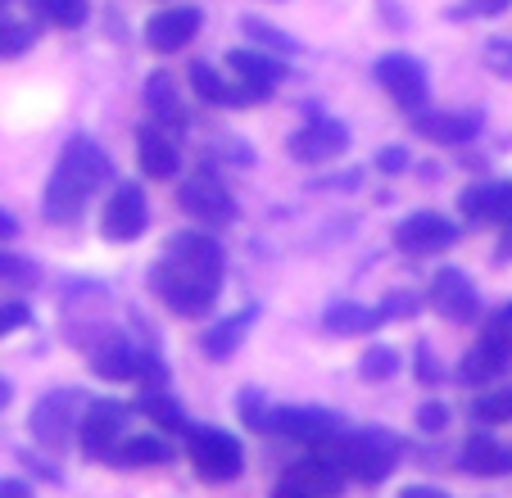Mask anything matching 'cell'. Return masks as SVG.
Listing matches in <instances>:
<instances>
[{
    "label": "cell",
    "instance_id": "obj_1",
    "mask_svg": "<svg viewBox=\"0 0 512 498\" xmlns=\"http://www.w3.org/2000/svg\"><path fill=\"white\" fill-rule=\"evenodd\" d=\"M105 177H109V159L96 141H87V136L68 141L55 163V173H50V186H46V218L50 222L82 218L87 200L96 195V186L105 182Z\"/></svg>",
    "mask_w": 512,
    "mask_h": 498
},
{
    "label": "cell",
    "instance_id": "obj_2",
    "mask_svg": "<svg viewBox=\"0 0 512 498\" xmlns=\"http://www.w3.org/2000/svg\"><path fill=\"white\" fill-rule=\"evenodd\" d=\"M150 286H155V295L164 299L177 317H200V313H209L213 299H218L223 272L164 254V259L155 263V272H150Z\"/></svg>",
    "mask_w": 512,
    "mask_h": 498
},
{
    "label": "cell",
    "instance_id": "obj_3",
    "mask_svg": "<svg viewBox=\"0 0 512 498\" xmlns=\"http://www.w3.org/2000/svg\"><path fill=\"white\" fill-rule=\"evenodd\" d=\"M322 449L336 458V467L345 471V480H363V485H377V480L390 476L395 467V449H390L386 435H336Z\"/></svg>",
    "mask_w": 512,
    "mask_h": 498
},
{
    "label": "cell",
    "instance_id": "obj_4",
    "mask_svg": "<svg viewBox=\"0 0 512 498\" xmlns=\"http://www.w3.org/2000/svg\"><path fill=\"white\" fill-rule=\"evenodd\" d=\"M186 458L195 462L204 480H236L245 467L241 444L227 431H209V426H191L186 431Z\"/></svg>",
    "mask_w": 512,
    "mask_h": 498
},
{
    "label": "cell",
    "instance_id": "obj_5",
    "mask_svg": "<svg viewBox=\"0 0 512 498\" xmlns=\"http://www.w3.org/2000/svg\"><path fill=\"white\" fill-rule=\"evenodd\" d=\"M123 417H127V408L118 399H91L87 403V412H82V422H78V440H82V449H87V458L114 462V444L127 426Z\"/></svg>",
    "mask_w": 512,
    "mask_h": 498
},
{
    "label": "cell",
    "instance_id": "obj_6",
    "mask_svg": "<svg viewBox=\"0 0 512 498\" xmlns=\"http://www.w3.org/2000/svg\"><path fill=\"white\" fill-rule=\"evenodd\" d=\"M508 367H512V326L494 322L490 331H485V336L476 340L472 349H467L458 376H463L467 385H490L494 376H503Z\"/></svg>",
    "mask_w": 512,
    "mask_h": 498
},
{
    "label": "cell",
    "instance_id": "obj_7",
    "mask_svg": "<svg viewBox=\"0 0 512 498\" xmlns=\"http://www.w3.org/2000/svg\"><path fill=\"white\" fill-rule=\"evenodd\" d=\"M78 394L73 390H55L46 394V399L37 403V412H32V431H37V440L46 444V449H64L73 435H78Z\"/></svg>",
    "mask_w": 512,
    "mask_h": 498
},
{
    "label": "cell",
    "instance_id": "obj_8",
    "mask_svg": "<svg viewBox=\"0 0 512 498\" xmlns=\"http://www.w3.org/2000/svg\"><path fill=\"white\" fill-rule=\"evenodd\" d=\"M227 68L236 73V91H241L245 105L268 100L272 91L281 87V77H286V68H281L272 55H263V50H232V55H227Z\"/></svg>",
    "mask_w": 512,
    "mask_h": 498
},
{
    "label": "cell",
    "instance_id": "obj_9",
    "mask_svg": "<svg viewBox=\"0 0 512 498\" xmlns=\"http://www.w3.org/2000/svg\"><path fill=\"white\" fill-rule=\"evenodd\" d=\"M177 204H182L191 218L200 222H232L236 218V204H232V191H227L223 182L213 173H195L182 182V191H177Z\"/></svg>",
    "mask_w": 512,
    "mask_h": 498
},
{
    "label": "cell",
    "instance_id": "obj_10",
    "mask_svg": "<svg viewBox=\"0 0 512 498\" xmlns=\"http://www.w3.org/2000/svg\"><path fill=\"white\" fill-rule=\"evenodd\" d=\"M145 195L141 186H114V195H109L105 204V218H100V231H105V240H114V245H127V240H136L145 231Z\"/></svg>",
    "mask_w": 512,
    "mask_h": 498
},
{
    "label": "cell",
    "instance_id": "obj_11",
    "mask_svg": "<svg viewBox=\"0 0 512 498\" xmlns=\"http://www.w3.org/2000/svg\"><path fill=\"white\" fill-rule=\"evenodd\" d=\"M377 82L399 109H422L426 105V73L417 59L408 55H386L377 64Z\"/></svg>",
    "mask_w": 512,
    "mask_h": 498
},
{
    "label": "cell",
    "instance_id": "obj_12",
    "mask_svg": "<svg viewBox=\"0 0 512 498\" xmlns=\"http://www.w3.org/2000/svg\"><path fill=\"white\" fill-rule=\"evenodd\" d=\"M458 240V227L449 218H440V213H413V218L399 222L395 231V245L404 249V254H440V249H449Z\"/></svg>",
    "mask_w": 512,
    "mask_h": 498
},
{
    "label": "cell",
    "instance_id": "obj_13",
    "mask_svg": "<svg viewBox=\"0 0 512 498\" xmlns=\"http://www.w3.org/2000/svg\"><path fill=\"white\" fill-rule=\"evenodd\" d=\"M345 150H349V132L340 123H331V118H318V123L300 127V132L290 136V154L300 163H331Z\"/></svg>",
    "mask_w": 512,
    "mask_h": 498
},
{
    "label": "cell",
    "instance_id": "obj_14",
    "mask_svg": "<svg viewBox=\"0 0 512 498\" xmlns=\"http://www.w3.org/2000/svg\"><path fill=\"white\" fill-rule=\"evenodd\" d=\"M272 431L290 435V440H304V444H313V449H322V444H331L340 435V422L331 417V412H322V408H277Z\"/></svg>",
    "mask_w": 512,
    "mask_h": 498
},
{
    "label": "cell",
    "instance_id": "obj_15",
    "mask_svg": "<svg viewBox=\"0 0 512 498\" xmlns=\"http://www.w3.org/2000/svg\"><path fill=\"white\" fill-rule=\"evenodd\" d=\"M195 32H200V10H195V5H177V10H164L145 23V41H150V50H159V55L182 50Z\"/></svg>",
    "mask_w": 512,
    "mask_h": 498
},
{
    "label": "cell",
    "instance_id": "obj_16",
    "mask_svg": "<svg viewBox=\"0 0 512 498\" xmlns=\"http://www.w3.org/2000/svg\"><path fill=\"white\" fill-rule=\"evenodd\" d=\"M431 304H435V313H445L449 322H472L476 317V286L458 268H440L431 281Z\"/></svg>",
    "mask_w": 512,
    "mask_h": 498
},
{
    "label": "cell",
    "instance_id": "obj_17",
    "mask_svg": "<svg viewBox=\"0 0 512 498\" xmlns=\"http://www.w3.org/2000/svg\"><path fill=\"white\" fill-rule=\"evenodd\" d=\"M286 480L295 489H304L309 498H327V494H340L345 489V471L336 467V458H331L327 449L309 453V458H300L295 467L286 471Z\"/></svg>",
    "mask_w": 512,
    "mask_h": 498
},
{
    "label": "cell",
    "instance_id": "obj_18",
    "mask_svg": "<svg viewBox=\"0 0 512 498\" xmlns=\"http://www.w3.org/2000/svg\"><path fill=\"white\" fill-rule=\"evenodd\" d=\"M136 163H141L145 177H155V182H168L177 173V145L164 127H141L136 132Z\"/></svg>",
    "mask_w": 512,
    "mask_h": 498
},
{
    "label": "cell",
    "instance_id": "obj_19",
    "mask_svg": "<svg viewBox=\"0 0 512 498\" xmlns=\"http://www.w3.org/2000/svg\"><path fill=\"white\" fill-rule=\"evenodd\" d=\"M463 213L472 222H512V186L508 182H481L463 191Z\"/></svg>",
    "mask_w": 512,
    "mask_h": 498
},
{
    "label": "cell",
    "instance_id": "obj_20",
    "mask_svg": "<svg viewBox=\"0 0 512 498\" xmlns=\"http://www.w3.org/2000/svg\"><path fill=\"white\" fill-rule=\"evenodd\" d=\"M250 326H254V308H241V313L223 317L218 326H209V331H204V340H200L204 358H209V363H223V358H232L236 349H241V340L250 336Z\"/></svg>",
    "mask_w": 512,
    "mask_h": 498
},
{
    "label": "cell",
    "instance_id": "obj_21",
    "mask_svg": "<svg viewBox=\"0 0 512 498\" xmlns=\"http://www.w3.org/2000/svg\"><path fill=\"white\" fill-rule=\"evenodd\" d=\"M145 105H150L155 127H164V132H182L186 127V109H182V100H177V82L168 73H155L145 82Z\"/></svg>",
    "mask_w": 512,
    "mask_h": 498
},
{
    "label": "cell",
    "instance_id": "obj_22",
    "mask_svg": "<svg viewBox=\"0 0 512 498\" xmlns=\"http://www.w3.org/2000/svg\"><path fill=\"white\" fill-rule=\"evenodd\" d=\"M413 132L426 136V141H440V145H463L476 136V118H467V114H417Z\"/></svg>",
    "mask_w": 512,
    "mask_h": 498
},
{
    "label": "cell",
    "instance_id": "obj_23",
    "mask_svg": "<svg viewBox=\"0 0 512 498\" xmlns=\"http://www.w3.org/2000/svg\"><path fill=\"white\" fill-rule=\"evenodd\" d=\"M386 317L377 308H363V304H331L322 326H327L331 336H368L372 326H381Z\"/></svg>",
    "mask_w": 512,
    "mask_h": 498
},
{
    "label": "cell",
    "instance_id": "obj_24",
    "mask_svg": "<svg viewBox=\"0 0 512 498\" xmlns=\"http://www.w3.org/2000/svg\"><path fill=\"white\" fill-rule=\"evenodd\" d=\"M463 467L472 476H503V471H512V453L503 444L485 440V435H472L463 449Z\"/></svg>",
    "mask_w": 512,
    "mask_h": 498
},
{
    "label": "cell",
    "instance_id": "obj_25",
    "mask_svg": "<svg viewBox=\"0 0 512 498\" xmlns=\"http://www.w3.org/2000/svg\"><path fill=\"white\" fill-rule=\"evenodd\" d=\"M141 363L145 358L136 354L132 345H105L96 358H91L96 376H105V381H132V376H141Z\"/></svg>",
    "mask_w": 512,
    "mask_h": 498
},
{
    "label": "cell",
    "instance_id": "obj_26",
    "mask_svg": "<svg viewBox=\"0 0 512 498\" xmlns=\"http://www.w3.org/2000/svg\"><path fill=\"white\" fill-rule=\"evenodd\" d=\"M191 87L200 91L204 100H209V105H245L241 100V91L232 87V82H223V73H218V68L213 64H191Z\"/></svg>",
    "mask_w": 512,
    "mask_h": 498
},
{
    "label": "cell",
    "instance_id": "obj_27",
    "mask_svg": "<svg viewBox=\"0 0 512 498\" xmlns=\"http://www.w3.org/2000/svg\"><path fill=\"white\" fill-rule=\"evenodd\" d=\"M114 462H123V467H164L168 444L155 440V435H136V440H127L123 449L114 453Z\"/></svg>",
    "mask_w": 512,
    "mask_h": 498
},
{
    "label": "cell",
    "instance_id": "obj_28",
    "mask_svg": "<svg viewBox=\"0 0 512 498\" xmlns=\"http://www.w3.org/2000/svg\"><path fill=\"white\" fill-rule=\"evenodd\" d=\"M136 408L145 412V417H150V422H159L164 426V431H191V422H186V412L177 408L173 399H168V394H141V403H136Z\"/></svg>",
    "mask_w": 512,
    "mask_h": 498
},
{
    "label": "cell",
    "instance_id": "obj_29",
    "mask_svg": "<svg viewBox=\"0 0 512 498\" xmlns=\"http://www.w3.org/2000/svg\"><path fill=\"white\" fill-rule=\"evenodd\" d=\"M472 417H476V422H485V426H503V422H512V385L481 394V399L472 403Z\"/></svg>",
    "mask_w": 512,
    "mask_h": 498
},
{
    "label": "cell",
    "instance_id": "obj_30",
    "mask_svg": "<svg viewBox=\"0 0 512 498\" xmlns=\"http://www.w3.org/2000/svg\"><path fill=\"white\" fill-rule=\"evenodd\" d=\"M32 10L55 28H78L87 19V0H32Z\"/></svg>",
    "mask_w": 512,
    "mask_h": 498
},
{
    "label": "cell",
    "instance_id": "obj_31",
    "mask_svg": "<svg viewBox=\"0 0 512 498\" xmlns=\"http://www.w3.org/2000/svg\"><path fill=\"white\" fill-rule=\"evenodd\" d=\"M241 28H245V37L263 50V55H268V50H272V55H290V50H295V37L277 32L272 23H263V19H241Z\"/></svg>",
    "mask_w": 512,
    "mask_h": 498
},
{
    "label": "cell",
    "instance_id": "obj_32",
    "mask_svg": "<svg viewBox=\"0 0 512 498\" xmlns=\"http://www.w3.org/2000/svg\"><path fill=\"white\" fill-rule=\"evenodd\" d=\"M241 417H245V426H250V431H263L268 435L272 431V422H277V408H272L268 399H259V394H241Z\"/></svg>",
    "mask_w": 512,
    "mask_h": 498
},
{
    "label": "cell",
    "instance_id": "obj_33",
    "mask_svg": "<svg viewBox=\"0 0 512 498\" xmlns=\"http://www.w3.org/2000/svg\"><path fill=\"white\" fill-rule=\"evenodd\" d=\"M395 367H399V354L390 345L368 349V358H363V376L368 381H386V376H395Z\"/></svg>",
    "mask_w": 512,
    "mask_h": 498
},
{
    "label": "cell",
    "instance_id": "obj_34",
    "mask_svg": "<svg viewBox=\"0 0 512 498\" xmlns=\"http://www.w3.org/2000/svg\"><path fill=\"white\" fill-rule=\"evenodd\" d=\"M28 46H32V28H23V23H10V19H0V59L23 55Z\"/></svg>",
    "mask_w": 512,
    "mask_h": 498
},
{
    "label": "cell",
    "instance_id": "obj_35",
    "mask_svg": "<svg viewBox=\"0 0 512 498\" xmlns=\"http://www.w3.org/2000/svg\"><path fill=\"white\" fill-rule=\"evenodd\" d=\"M485 68L494 77H512V41H490L485 46Z\"/></svg>",
    "mask_w": 512,
    "mask_h": 498
},
{
    "label": "cell",
    "instance_id": "obj_36",
    "mask_svg": "<svg viewBox=\"0 0 512 498\" xmlns=\"http://www.w3.org/2000/svg\"><path fill=\"white\" fill-rule=\"evenodd\" d=\"M417 426H422L426 435L445 431V426H449V408H445V403H426V408L417 412Z\"/></svg>",
    "mask_w": 512,
    "mask_h": 498
},
{
    "label": "cell",
    "instance_id": "obj_37",
    "mask_svg": "<svg viewBox=\"0 0 512 498\" xmlns=\"http://www.w3.org/2000/svg\"><path fill=\"white\" fill-rule=\"evenodd\" d=\"M377 168H381L386 177L404 173V168H408V150H404V145H386V150L377 154Z\"/></svg>",
    "mask_w": 512,
    "mask_h": 498
},
{
    "label": "cell",
    "instance_id": "obj_38",
    "mask_svg": "<svg viewBox=\"0 0 512 498\" xmlns=\"http://www.w3.org/2000/svg\"><path fill=\"white\" fill-rule=\"evenodd\" d=\"M19 326H28V308L23 304H0V340L14 336Z\"/></svg>",
    "mask_w": 512,
    "mask_h": 498
},
{
    "label": "cell",
    "instance_id": "obj_39",
    "mask_svg": "<svg viewBox=\"0 0 512 498\" xmlns=\"http://www.w3.org/2000/svg\"><path fill=\"white\" fill-rule=\"evenodd\" d=\"M377 313L386 317V322H390V317H413L417 313V295H390L386 308H377Z\"/></svg>",
    "mask_w": 512,
    "mask_h": 498
},
{
    "label": "cell",
    "instance_id": "obj_40",
    "mask_svg": "<svg viewBox=\"0 0 512 498\" xmlns=\"http://www.w3.org/2000/svg\"><path fill=\"white\" fill-rule=\"evenodd\" d=\"M0 277L10 281H32V268L23 259H10V254H0Z\"/></svg>",
    "mask_w": 512,
    "mask_h": 498
},
{
    "label": "cell",
    "instance_id": "obj_41",
    "mask_svg": "<svg viewBox=\"0 0 512 498\" xmlns=\"http://www.w3.org/2000/svg\"><path fill=\"white\" fill-rule=\"evenodd\" d=\"M508 5H512V0H472L467 10H472V14H503Z\"/></svg>",
    "mask_w": 512,
    "mask_h": 498
},
{
    "label": "cell",
    "instance_id": "obj_42",
    "mask_svg": "<svg viewBox=\"0 0 512 498\" xmlns=\"http://www.w3.org/2000/svg\"><path fill=\"white\" fill-rule=\"evenodd\" d=\"M0 498H28V485L23 480H0Z\"/></svg>",
    "mask_w": 512,
    "mask_h": 498
},
{
    "label": "cell",
    "instance_id": "obj_43",
    "mask_svg": "<svg viewBox=\"0 0 512 498\" xmlns=\"http://www.w3.org/2000/svg\"><path fill=\"white\" fill-rule=\"evenodd\" d=\"M399 498H445V494H440V489H431V485H408Z\"/></svg>",
    "mask_w": 512,
    "mask_h": 498
},
{
    "label": "cell",
    "instance_id": "obj_44",
    "mask_svg": "<svg viewBox=\"0 0 512 498\" xmlns=\"http://www.w3.org/2000/svg\"><path fill=\"white\" fill-rule=\"evenodd\" d=\"M14 231H19V222H14V218H10V213L0 209V240H10V236H14Z\"/></svg>",
    "mask_w": 512,
    "mask_h": 498
},
{
    "label": "cell",
    "instance_id": "obj_45",
    "mask_svg": "<svg viewBox=\"0 0 512 498\" xmlns=\"http://www.w3.org/2000/svg\"><path fill=\"white\" fill-rule=\"evenodd\" d=\"M272 498H309V494H304V489H295V485H290V480H281V485H277V494H272Z\"/></svg>",
    "mask_w": 512,
    "mask_h": 498
},
{
    "label": "cell",
    "instance_id": "obj_46",
    "mask_svg": "<svg viewBox=\"0 0 512 498\" xmlns=\"http://www.w3.org/2000/svg\"><path fill=\"white\" fill-rule=\"evenodd\" d=\"M499 322H503V326H512V304H508V308H503V313H499Z\"/></svg>",
    "mask_w": 512,
    "mask_h": 498
},
{
    "label": "cell",
    "instance_id": "obj_47",
    "mask_svg": "<svg viewBox=\"0 0 512 498\" xmlns=\"http://www.w3.org/2000/svg\"><path fill=\"white\" fill-rule=\"evenodd\" d=\"M5 399H10V385L0 381V408H5Z\"/></svg>",
    "mask_w": 512,
    "mask_h": 498
},
{
    "label": "cell",
    "instance_id": "obj_48",
    "mask_svg": "<svg viewBox=\"0 0 512 498\" xmlns=\"http://www.w3.org/2000/svg\"><path fill=\"white\" fill-rule=\"evenodd\" d=\"M0 5H5V0H0Z\"/></svg>",
    "mask_w": 512,
    "mask_h": 498
}]
</instances>
